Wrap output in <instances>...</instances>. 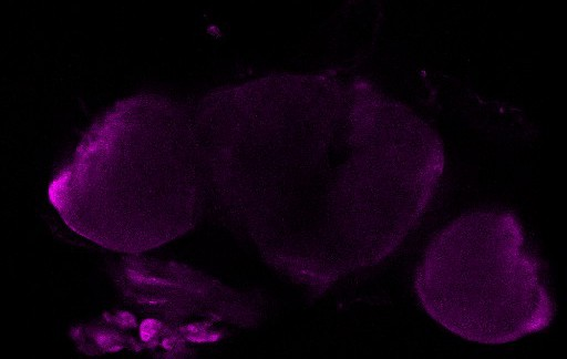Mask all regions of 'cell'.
<instances>
[{"mask_svg": "<svg viewBox=\"0 0 567 359\" xmlns=\"http://www.w3.org/2000/svg\"><path fill=\"white\" fill-rule=\"evenodd\" d=\"M193 114L212 203L317 294L391 256L444 173L442 140L422 116L334 70L220 86Z\"/></svg>", "mask_w": 567, "mask_h": 359, "instance_id": "cell-1", "label": "cell"}, {"mask_svg": "<svg viewBox=\"0 0 567 359\" xmlns=\"http://www.w3.org/2000/svg\"><path fill=\"white\" fill-rule=\"evenodd\" d=\"M523 226L505 209L453 219L430 240L414 274L425 312L468 341L501 345L546 329L554 301Z\"/></svg>", "mask_w": 567, "mask_h": 359, "instance_id": "cell-3", "label": "cell"}, {"mask_svg": "<svg viewBox=\"0 0 567 359\" xmlns=\"http://www.w3.org/2000/svg\"><path fill=\"white\" fill-rule=\"evenodd\" d=\"M206 196L193 112L152 92L96 117L48 187L71 230L130 255L187 234Z\"/></svg>", "mask_w": 567, "mask_h": 359, "instance_id": "cell-2", "label": "cell"}]
</instances>
